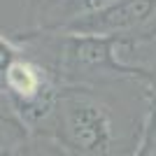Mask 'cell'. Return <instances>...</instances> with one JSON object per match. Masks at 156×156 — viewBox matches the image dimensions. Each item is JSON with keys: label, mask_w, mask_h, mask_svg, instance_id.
<instances>
[{"label": "cell", "mask_w": 156, "mask_h": 156, "mask_svg": "<svg viewBox=\"0 0 156 156\" xmlns=\"http://www.w3.org/2000/svg\"><path fill=\"white\" fill-rule=\"evenodd\" d=\"M63 156H107L112 147V121L86 86H61L54 110L35 133Z\"/></svg>", "instance_id": "1"}, {"label": "cell", "mask_w": 156, "mask_h": 156, "mask_svg": "<svg viewBox=\"0 0 156 156\" xmlns=\"http://www.w3.org/2000/svg\"><path fill=\"white\" fill-rule=\"evenodd\" d=\"M58 91L61 84L56 82L51 70L23 49L9 61L5 72L0 75V96L5 98V103L23 124L30 137L49 119Z\"/></svg>", "instance_id": "2"}, {"label": "cell", "mask_w": 156, "mask_h": 156, "mask_svg": "<svg viewBox=\"0 0 156 156\" xmlns=\"http://www.w3.org/2000/svg\"><path fill=\"white\" fill-rule=\"evenodd\" d=\"M28 140H30L28 130L9 110L5 98L0 96V156H19Z\"/></svg>", "instance_id": "3"}]
</instances>
